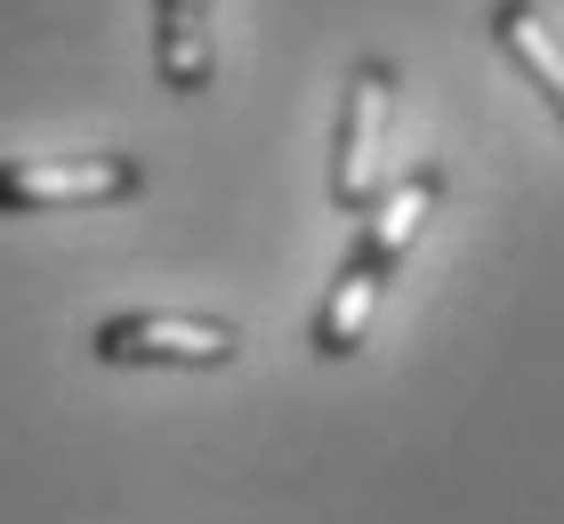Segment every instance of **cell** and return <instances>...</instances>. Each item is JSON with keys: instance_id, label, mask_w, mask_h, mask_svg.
Returning <instances> with one entry per match:
<instances>
[{"instance_id": "2", "label": "cell", "mask_w": 564, "mask_h": 524, "mask_svg": "<svg viewBox=\"0 0 564 524\" xmlns=\"http://www.w3.org/2000/svg\"><path fill=\"white\" fill-rule=\"evenodd\" d=\"M97 363L113 372H226L242 355V331L226 314H177V307H153V314H106L89 339Z\"/></svg>"}, {"instance_id": "1", "label": "cell", "mask_w": 564, "mask_h": 524, "mask_svg": "<svg viewBox=\"0 0 564 524\" xmlns=\"http://www.w3.org/2000/svg\"><path fill=\"white\" fill-rule=\"evenodd\" d=\"M435 202H444V162H420V170L388 178V194L364 210V234H355V250L339 258V275H330V291L315 307V331H306V347H315L323 363L364 355V339L379 323V299H388L395 267L412 258V243L427 234Z\"/></svg>"}, {"instance_id": "4", "label": "cell", "mask_w": 564, "mask_h": 524, "mask_svg": "<svg viewBox=\"0 0 564 524\" xmlns=\"http://www.w3.org/2000/svg\"><path fill=\"white\" fill-rule=\"evenodd\" d=\"M388 121H395V65L364 57L347 73V105H339V153H330V202L347 218L388 194Z\"/></svg>"}, {"instance_id": "5", "label": "cell", "mask_w": 564, "mask_h": 524, "mask_svg": "<svg viewBox=\"0 0 564 524\" xmlns=\"http://www.w3.org/2000/svg\"><path fill=\"white\" fill-rule=\"evenodd\" d=\"M218 0H153V73L170 97H202L218 82Z\"/></svg>"}, {"instance_id": "6", "label": "cell", "mask_w": 564, "mask_h": 524, "mask_svg": "<svg viewBox=\"0 0 564 524\" xmlns=\"http://www.w3.org/2000/svg\"><path fill=\"white\" fill-rule=\"evenodd\" d=\"M492 41L508 49V65L549 97V114L564 121V41L541 17V0H492Z\"/></svg>"}, {"instance_id": "3", "label": "cell", "mask_w": 564, "mask_h": 524, "mask_svg": "<svg viewBox=\"0 0 564 524\" xmlns=\"http://www.w3.org/2000/svg\"><path fill=\"white\" fill-rule=\"evenodd\" d=\"M145 186L138 153H17L0 162V218H48V210H106Z\"/></svg>"}]
</instances>
